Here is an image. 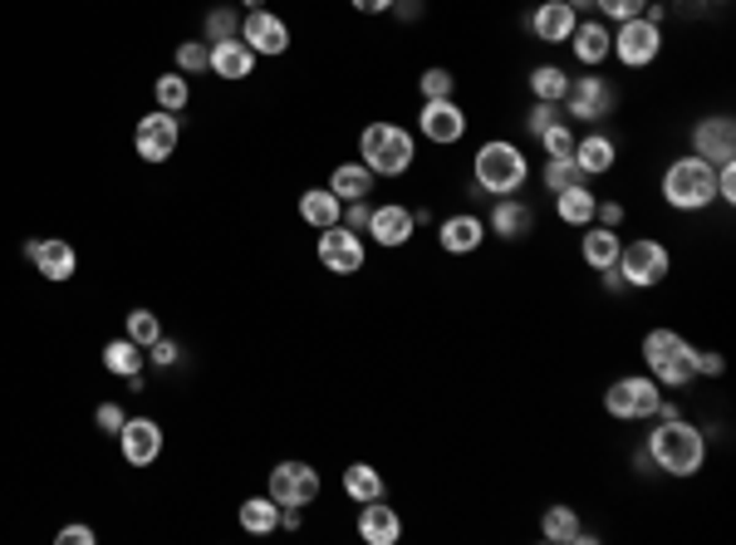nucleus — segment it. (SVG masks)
<instances>
[{"label": "nucleus", "mask_w": 736, "mask_h": 545, "mask_svg": "<svg viewBox=\"0 0 736 545\" xmlns=\"http://www.w3.org/2000/svg\"><path fill=\"white\" fill-rule=\"evenodd\" d=\"M643 448H649L653 467L663 476H677V482H687V476H697L707 467V433H702L697 423H687V418H667V423H653L649 438H643Z\"/></svg>", "instance_id": "1"}, {"label": "nucleus", "mask_w": 736, "mask_h": 545, "mask_svg": "<svg viewBox=\"0 0 736 545\" xmlns=\"http://www.w3.org/2000/svg\"><path fill=\"white\" fill-rule=\"evenodd\" d=\"M526 182H530V157L520 153V143L486 138L471 153V192H481V197H520Z\"/></svg>", "instance_id": "2"}, {"label": "nucleus", "mask_w": 736, "mask_h": 545, "mask_svg": "<svg viewBox=\"0 0 736 545\" xmlns=\"http://www.w3.org/2000/svg\"><path fill=\"white\" fill-rule=\"evenodd\" d=\"M659 192H663L667 207L683 212V217L707 212L712 202H717V167L702 163L697 153L673 157V163H667V173H663V182H659Z\"/></svg>", "instance_id": "3"}, {"label": "nucleus", "mask_w": 736, "mask_h": 545, "mask_svg": "<svg viewBox=\"0 0 736 545\" xmlns=\"http://www.w3.org/2000/svg\"><path fill=\"white\" fill-rule=\"evenodd\" d=\"M359 163H364L373 177H407L417 163V138L403 123H369V128L359 133Z\"/></svg>", "instance_id": "4"}, {"label": "nucleus", "mask_w": 736, "mask_h": 545, "mask_svg": "<svg viewBox=\"0 0 736 545\" xmlns=\"http://www.w3.org/2000/svg\"><path fill=\"white\" fill-rule=\"evenodd\" d=\"M614 109H619V89L599 70H584L580 79H570V89H564V99H560L564 123H584V128L604 123Z\"/></svg>", "instance_id": "5"}, {"label": "nucleus", "mask_w": 736, "mask_h": 545, "mask_svg": "<svg viewBox=\"0 0 736 545\" xmlns=\"http://www.w3.org/2000/svg\"><path fill=\"white\" fill-rule=\"evenodd\" d=\"M659 403H663V389L653 373H624V379H614L604 389V413L619 418V423H653Z\"/></svg>", "instance_id": "6"}, {"label": "nucleus", "mask_w": 736, "mask_h": 545, "mask_svg": "<svg viewBox=\"0 0 736 545\" xmlns=\"http://www.w3.org/2000/svg\"><path fill=\"white\" fill-rule=\"evenodd\" d=\"M614 270L624 276L629 290H653L673 276V251H667L663 241H653V236H639V241H629L624 251H619Z\"/></svg>", "instance_id": "7"}, {"label": "nucleus", "mask_w": 736, "mask_h": 545, "mask_svg": "<svg viewBox=\"0 0 736 545\" xmlns=\"http://www.w3.org/2000/svg\"><path fill=\"white\" fill-rule=\"evenodd\" d=\"M659 54H663V25H653V20H643V16L619 20L609 60H619L624 70H649V64H659Z\"/></svg>", "instance_id": "8"}, {"label": "nucleus", "mask_w": 736, "mask_h": 545, "mask_svg": "<svg viewBox=\"0 0 736 545\" xmlns=\"http://www.w3.org/2000/svg\"><path fill=\"white\" fill-rule=\"evenodd\" d=\"M314 256H320V266L330 270V276H359L369 260V246L359 232H349V226H324L320 241H314Z\"/></svg>", "instance_id": "9"}, {"label": "nucleus", "mask_w": 736, "mask_h": 545, "mask_svg": "<svg viewBox=\"0 0 736 545\" xmlns=\"http://www.w3.org/2000/svg\"><path fill=\"white\" fill-rule=\"evenodd\" d=\"M177 143H183V123L167 109L143 113L138 128H133V153H138L143 163H167V157L177 153Z\"/></svg>", "instance_id": "10"}, {"label": "nucleus", "mask_w": 736, "mask_h": 545, "mask_svg": "<svg viewBox=\"0 0 736 545\" xmlns=\"http://www.w3.org/2000/svg\"><path fill=\"white\" fill-rule=\"evenodd\" d=\"M687 143H693V153L702 157V163H712V167L736 163V119H732V113H707V119L693 123Z\"/></svg>", "instance_id": "11"}, {"label": "nucleus", "mask_w": 736, "mask_h": 545, "mask_svg": "<svg viewBox=\"0 0 736 545\" xmlns=\"http://www.w3.org/2000/svg\"><path fill=\"white\" fill-rule=\"evenodd\" d=\"M417 133L433 147H457L467 138V113H462L457 99H423V109H417Z\"/></svg>", "instance_id": "12"}, {"label": "nucleus", "mask_w": 736, "mask_h": 545, "mask_svg": "<svg viewBox=\"0 0 736 545\" xmlns=\"http://www.w3.org/2000/svg\"><path fill=\"white\" fill-rule=\"evenodd\" d=\"M270 496H276V506H314L320 502V472L310 467V462H276L270 467Z\"/></svg>", "instance_id": "13"}, {"label": "nucleus", "mask_w": 736, "mask_h": 545, "mask_svg": "<svg viewBox=\"0 0 736 545\" xmlns=\"http://www.w3.org/2000/svg\"><path fill=\"white\" fill-rule=\"evenodd\" d=\"M520 25H526L530 40H540V44H570L574 25H580V16H574L564 0H540L536 10H526V16H520Z\"/></svg>", "instance_id": "14"}, {"label": "nucleus", "mask_w": 736, "mask_h": 545, "mask_svg": "<svg viewBox=\"0 0 736 545\" xmlns=\"http://www.w3.org/2000/svg\"><path fill=\"white\" fill-rule=\"evenodd\" d=\"M163 428H157V418H128V423L118 428V452L128 467H153L157 457H163Z\"/></svg>", "instance_id": "15"}, {"label": "nucleus", "mask_w": 736, "mask_h": 545, "mask_svg": "<svg viewBox=\"0 0 736 545\" xmlns=\"http://www.w3.org/2000/svg\"><path fill=\"white\" fill-rule=\"evenodd\" d=\"M25 260L40 270L50 286H64V280H74L79 270V251L64 236H44V241H25Z\"/></svg>", "instance_id": "16"}, {"label": "nucleus", "mask_w": 736, "mask_h": 545, "mask_svg": "<svg viewBox=\"0 0 736 545\" xmlns=\"http://www.w3.org/2000/svg\"><path fill=\"white\" fill-rule=\"evenodd\" d=\"M241 40L251 44V54H266V60H276V54L290 50V25L280 16H270L266 6L260 10H246L241 16Z\"/></svg>", "instance_id": "17"}, {"label": "nucleus", "mask_w": 736, "mask_h": 545, "mask_svg": "<svg viewBox=\"0 0 736 545\" xmlns=\"http://www.w3.org/2000/svg\"><path fill=\"white\" fill-rule=\"evenodd\" d=\"M486 241V222L477 212H452V217L437 222V246L447 256H477Z\"/></svg>", "instance_id": "18"}, {"label": "nucleus", "mask_w": 736, "mask_h": 545, "mask_svg": "<svg viewBox=\"0 0 736 545\" xmlns=\"http://www.w3.org/2000/svg\"><path fill=\"white\" fill-rule=\"evenodd\" d=\"M486 236H501V241H526L536 232V212L520 197H491V212H486Z\"/></svg>", "instance_id": "19"}, {"label": "nucleus", "mask_w": 736, "mask_h": 545, "mask_svg": "<svg viewBox=\"0 0 736 545\" xmlns=\"http://www.w3.org/2000/svg\"><path fill=\"white\" fill-rule=\"evenodd\" d=\"M413 207H403V202H383V207H373V217H369V232L379 246H388V251H398V246L413 241Z\"/></svg>", "instance_id": "20"}, {"label": "nucleus", "mask_w": 736, "mask_h": 545, "mask_svg": "<svg viewBox=\"0 0 736 545\" xmlns=\"http://www.w3.org/2000/svg\"><path fill=\"white\" fill-rule=\"evenodd\" d=\"M614 163H619V143L609 138V133L589 128V133H580V138H574V167H580L584 177L614 173Z\"/></svg>", "instance_id": "21"}, {"label": "nucleus", "mask_w": 736, "mask_h": 545, "mask_svg": "<svg viewBox=\"0 0 736 545\" xmlns=\"http://www.w3.org/2000/svg\"><path fill=\"white\" fill-rule=\"evenodd\" d=\"M359 541L364 545H398L403 541V516L393 511L388 502H364V511H359Z\"/></svg>", "instance_id": "22"}, {"label": "nucleus", "mask_w": 736, "mask_h": 545, "mask_svg": "<svg viewBox=\"0 0 736 545\" xmlns=\"http://www.w3.org/2000/svg\"><path fill=\"white\" fill-rule=\"evenodd\" d=\"M540 536H546L550 545H589V541H594V531L584 526L574 506L554 502V506H546V516H540Z\"/></svg>", "instance_id": "23"}, {"label": "nucleus", "mask_w": 736, "mask_h": 545, "mask_svg": "<svg viewBox=\"0 0 736 545\" xmlns=\"http://www.w3.org/2000/svg\"><path fill=\"white\" fill-rule=\"evenodd\" d=\"M609 44H614V30H609L604 20H580L574 35H570V50L584 70H599V64L609 60Z\"/></svg>", "instance_id": "24"}, {"label": "nucleus", "mask_w": 736, "mask_h": 545, "mask_svg": "<svg viewBox=\"0 0 736 545\" xmlns=\"http://www.w3.org/2000/svg\"><path fill=\"white\" fill-rule=\"evenodd\" d=\"M687 349H693V345H687V339L677 335V329H667V325H663V329H649V335H643V349H639V354H643V369L659 373V369H667V363L683 359Z\"/></svg>", "instance_id": "25"}, {"label": "nucleus", "mask_w": 736, "mask_h": 545, "mask_svg": "<svg viewBox=\"0 0 736 545\" xmlns=\"http://www.w3.org/2000/svg\"><path fill=\"white\" fill-rule=\"evenodd\" d=\"M619 251H624V236H619V232H609V226H599V222H589V226H584L580 256H584V266H589V270H614Z\"/></svg>", "instance_id": "26"}, {"label": "nucleus", "mask_w": 736, "mask_h": 545, "mask_svg": "<svg viewBox=\"0 0 736 545\" xmlns=\"http://www.w3.org/2000/svg\"><path fill=\"white\" fill-rule=\"evenodd\" d=\"M251 70H256V54H251V44H246L241 35L236 40H217L211 44V74L217 79H251Z\"/></svg>", "instance_id": "27"}, {"label": "nucleus", "mask_w": 736, "mask_h": 545, "mask_svg": "<svg viewBox=\"0 0 736 545\" xmlns=\"http://www.w3.org/2000/svg\"><path fill=\"white\" fill-rule=\"evenodd\" d=\"M594 207H599V197H594L589 182H574V187L554 192V217H560L564 226H574V232H584V226L594 222Z\"/></svg>", "instance_id": "28"}, {"label": "nucleus", "mask_w": 736, "mask_h": 545, "mask_svg": "<svg viewBox=\"0 0 736 545\" xmlns=\"http://www.w3.org/2000/svg\"><path fill=\"white\" fill-rule=\"evenodd\" d=\"M373 182H379V177H373L369 167L354 157V163H339L334 173H330V192H334L339 202H369L373 197Z\"/></svg>", "instance_id": "29"}, {"label": "nucleus", "mask_w": 736, "mask_h": 545, "mask_svg": "<svg viewBox=\"0 0 736 545\" xmlns=\"http://www.w3.org/2000/svg\"><path fill=\"white\" fill-rule=\"evenodd\" d=\"M236 521H241V531H251V536H276L280 531V506L276 496H246L241 506H236Z\"/></svg>", "instance_id": "30"}, {"label": "nucleus", "mask_w": 736, "mask_h": 545, "mask_svg": "<svg viewBox=\"0 0 736 545\" xmlns=\"http://www.w3.org/2000/svg\"><path fill=\"white\" fill-rule=\"evenodd\" d=\"M388 492V482H383V472L373 467V462H349L344 467V496L349 502H379V496Z\"/></svg>", "instance_id": "31"}, {"label": "nucleus", "mask_w": 736, "mask_h": 545, "mask_svg": "<svg viewBox=\"0 0 736 545\" xmlns=\"http://www.w3.org/2000/svg\"><path fill=\"white\" fill-rule=\"evenodd\" d=\"M339 212H344V202H339L330 187H310V192H300V222H304V226H314V232L334 226V222H339Z\"/></svg>", "instance_id": "32"}, {"label": "nucleus", "mask_w": 736, "mask_h": 545, "mask_svg": "<svg viewBox=\"0 0 736 545\" xmlns=\"http://www.w3.org/2000/svg\"><path fill=\"white\" fill-rule=\"evenodd\" d=\"M104 369L113 373V379H133V373L147 369V349L133 345L128 335H123V339H108V345H104Z\"/></svg>", "instance_id": "33"}, {"label": "nucleus", "mask_w": 736, "mask_h": 545, "mask_svg": "<svg viewBox=\"0 0 736 545\" xmlns=\"http://www.w3.org/2000/svg\"><path fill=\"white\" fill-rule=\"evenodd\" d=\"M153 99H157V109H167V113H183L191 104V79L187 74H157L153 79Z\"/></svg>", "instance_id": "34"}, {"label": "nucleus", "mask_w": 736, "mask_h": 545, "mask_svg": "<svg viewBox=\"0 0 736 545\" xmlns=\"http://www.w3.org/2000/svg\"><path fill=\"white\" fill-rule=\"evenodd\" d=\"M526 84H530V94H536L540 104H560L564 89H570V74H564L560 64H536Z\"/></svg>", "instance_id": "35"}, {"label": "nucleus", "mask_w": 736, "mask_h": 545, "mask_svg": "<svg viewBox=\"0 0 736 545\" xmlns=\"http://www.w3.org/2000/svg\"><path fill=\"white\" fill-rule=\"evenodd\" d=\"M123 335H128L133 345L147 349V345H157V339H163V320H157L153 310H143V305H138V310L123 315Z\"/></svg>", "instance_id": "36"}, {"label": "nucleus", "mask_w": 736, "mask_h": 545, "mask_svg": "<svg viewBox=\"0 0 736 545\" xmlns=\"http://www.w3.org/2000/svg\"><path fill=\"white\" fill-rule=\"evenodd\" d=\"M201 35H207V44H217V40H236V35H241V20H236V6H217V10H207V20H201Z\"/></svg>", "instance_id": "37"}, {"label": "nucleus", "mask_w": 736, "mask_h": 545, "mask_svg": "<svg viewBox=\"0 0 736 545\" xmlns=\"http://www.w3.org/2000/svg\"><path fill=\"white\" fill-rule=\"evenodd\" d=\"M540 182H546V192L554 197V192L574 187V182H589V177L574 167V157H546V173H540Z\"/></svg>", "instance_id": "38"}, {"label": "nucleus", "mask_w": 736, "mask_h": 545, "mask_svg": "<svg viewBox=\"0 0 736 545\" xmlns=\"http://www.w3.org/2000/svg\"><path fill=\"white\" fill-rule=\"evenodd\" d=\"M417 94L423 99H452L457 94V74L442 70V64H427L423 79H417Z\"/></svg>", "instance_id": "39"}, {"label": "nucleus", "mask_w": 736, "mask_h": 545, "mask_svg": "<svg viewBox=\"0 0 736 545\" xmlns=\"http://www.w3.org/2000/svg\"><path fill=\"white\" fill-rule=\"evenodd\" d=\"M211 70V44H201V40H187V44H177V74H207Z\"/></svg>", "instance_id": "40"}, {"label": "nucleus", "mask_w": 736, "mask_h": 545, "mask_svg": "<svg viewBox=\"0 0 736 545\" xmlns=\"http://www.w3.org/2000/svg\"><path fill=\"white\" fill-rule=\"evenodd\" d=\"M574 138H580V133H574V128H570V123H564V119H560V123H550V128H546V133H540V138H536V143H540V147H546V157H574Z\"/></svg>", "instance_id": "41"}, {"label": "nucleus", "mask_w": 736, "mask_h": 545, "mask_svg": "<svg viewBox=\"0 0 736 545\" xmlns=\"http://www.w3.org/2000/svg\"><path fill=\"white\" fill-rule=\"evenodd\" d=\"M183 354H187V349L177 345L173 335H163L157 345H147V363H153V369H177V363H183Z\"/></svg>", "instance_id": "42"}, {"label": "nucleus", "mask_w": 736, "mask_h": 545, "mask_svg": "<svg viewBox=\"0 0 736 545\" xmlns=\"http://www.w3.org/2000/svg\"><path fill=\"white\" fill-rule=\"evenodd\" d=\"M560 119H564L560 104H540V99H536L530 113H526V133H530V138H540V133H546L550 123H560Z\"/></svg>", "instance_id": "43"}, {"label": "nucleus", "mask_w": 736, "mask_h": 545, "mask_svg": "<svg viewBox=\"0 0 736 545\" xmlns=\"http://www.w3.org/2000/svg\"><path fill=\"white\" fill-rule=\"evenodd\" d=\"M643 6H649V0H594V10H599L604 20H614V25H619V20L643 16Z\"/></svg>", "instance_id": "44"}, {"label": "nucleus", "mask_w": 736, "mask_h": 545, "mask_svg": "<svg viewBox=\"0 0 736 545\" xmlns=\"http://www.w3.org/2000/svg\"><path fill=\"white\" fill-rule=\"evenodd\" d=\"M693 373H697V379H722V373H727V359H722L717 349H697L693 345Z\"/></svg>", "instance_id": "45"}, {"label": "nucleus", "mask_w": 736, "mask_h": 545, "mask_svg": "<svg viewBox=\"0 0 736 545\" xmlns=\"http://www.w3.org/2000/svg\"><path fill=\"white\" fill-rule=\"evenodd\" d=\"M369 217H373V202H344V212H339V226H349V232L364 236V232H369Z\"/></svg>", "instance_id": "46"}, {"label": "nucleus", "mask_w": 736, "mask_h": 545, "mask_svg": "<svg viewBox=\"0 0 736 545\" xmlns=\"http://www.w3.org/2000/svg\"><path fill=\"white\" fill-rule=\"evenodd\" d=\"M94 423H99V433H104V438H118V428L128 423V413H123L118 403H99L94 408Z\"/></svg>", "instance_id": "47"}, {"label": "nucleus", "mask_w": 736, "mask_h": 545, "mask_svg": "<svg viewBox=\"0 0 736 545\" xmlns=\"http://www.w3.org/2000/svg\"><path fill=\"white\" fill-rule=\"evenodd\" d=\"M624 217H629V207H624V202H604V197H599V207H594V222H599V226L619 232V226H624Z\"/></svg>", "instance_id": "48"}, {"label": "nucleus", "mask_w": 736, "mask_h": 545, "mask_svg": "<svg viewBox=\"0 0 736 545\" xmlns=\"http://www.w3.org/2000/svg\"><path fill=\"white\" fill-rule=\"evenodd\" d=\"M717 202L722 207H736V163L717 167Z\"/></svg>", "instance_id": "49"}, {"label": "nucleus", "mask_w": 736, "mask_h": 545, "mask_svg": "<svg viewBox=\"0 0 736 545\" xmlns=\"http://www.w3.org/2000/svg\"><path fill=\"white\" fill-rule=\"evenodd\" d=\"M388 16H393V20H403V25H413V20H423V16H427V0H393Z\"/></svg>", "instance_id": "50"}, {"label": "nucleus", "mask_w": 736, "mask_h": 545, "mask_svg": "<svg viewBox=\"0 0 736 545\" xmlns=\"http://www.w3.org/2000/svg\"><path fill=\"white\" fill-rule=\"evenodd\" d=\"M54 541H60V545H94L99 536H94V531H89V526H64V531H60V536H54Z\"/></svg>", "instance_id": "51"}, {"label": "nucleus", "mask_w": 736, "mask_h": 545, "mask_svg": "<svg viewBox=\"0 0 736 545\" xmlns=\"http://www.w3.org/2000/svg\"><path fill=\"white\" fill-rule=\"evenodd\" d=\"M349 6H354L359 16H388L393 0H349Z\"/></svg>", "instance_id": "52"}, {"label": "nucleus", "mask_w": 736, "mask_h": 545, "mask_svg": "<svg viewBox=\"0 0 736 545\" xmlns=\"http://www.w3.org/2000/svg\"><path fill=\"white\" fill-rule=\"evenodd\" d=\"M633 467H639L643 476H653V472H659V467H653V457H649V448H643V442L633 448Z\"/></svg>", "instance_id": "53"}, {"label": "nucleus", "mask_w": 736, "mask_h": 545, "mask_svg": "<svg viewBox=\"0 0 736 545\" xmlns=\"http://www.w3.org/2000/svg\"><path fill=\"white\" fill-rule=\"evenodd\" d=\"M599 276H604V290H609V295H624V290H629L619 270H599Z\"/></svg>", "instance_id": "54"}, {"label": "nucleus", "mask_w": 736, "mask_h": 545, "mask_svg": "<svg viewBox=\"0 0 736 545\" xmlns=\"http://www.w3.org/2000/svg\"><path fill=\"white\" fill-rule=\"evenodd\" d=\"M564 6H570L574 16H584V10H594V0H564Z\"/></svg>", "instance_id": "55"}, {"label": "nucleus", "mask_w": 736, "mask_h": 545, "mask_svg": "<svg viewBox=\"0 0 736 545\" xmlns=\"http://www.w3.org/2000/svg\"><path fill=\"white\" fill-rule=\"evenodd\" d=\"M241 6H246V10H260V6H266V0H241Z\"/></svg>", "instance_id": "56"}]
</instances>
